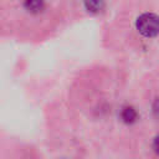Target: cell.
Here are the masks:
<instances>
[{
	"label": "cell",
	"instance_id": "obj_1",
	"mask_svg": "<svg viewBox=\"0 0 159 159\" xmlns=\"http://www.w3.org/2000/svg\"><path fill=\"white\" fill-rule=\"evenodd\" d=\"M135 29L144 37H155L159 35V16L153 12H144L135 20Z\"/></svg>",
	"mask_w": 159,
	"mask_h": 159
},
{
	"label": "cell",
	"instance_id": "obj_2",
	"mask_svg": "<svg viewBox=\"0 0 159 159\" xmlns=\"http://www.w3.org/2000/svg\"><path fill=\"white\" fill-rule=\"evenodd\" d=\"M22 9L30 15H40L46 10V0H22Z\"/></svg>",
	"mask_w": 159,
	"mask_h": 159
},
{
	"label": "cell",
	"instance_id": "obj_3",
	"mask_svg": "<svg viewBox=\"0 0 159 159\" xmlns=\"http://www.w3.org/2000/svg\"><path fill=\"white\" fill-rule=\"evenodd\" d=\"M106 0H83V7L89 14H99L106 9Z\"/></svg>",
	"mask_w": 159,
	"mask_h": 159
},
{
	"label": "cell",
	"instance_id": "obj_4",
	"mask_svg": "<svg viewBox=\"0 0 159 159\" xmlns=\"http://www.w3.org/2000/svg\"><path fill=\"white\" fill-rule=\"evenodd\" d=\"M120 118H122V120L124 123L132 124V123H134L137 120L138 113H137V111H135L134 107H132V106H124L120 109Z\"/></svg>",
	"mask_w": 159,
	"mask_h": 159
},
{
	"label": "cell",
	"instance_id": "obj_5",
	"mask_svg": "<svg viewBox=\"0 0 159 159\" xmlns=\"http://www.w3.org/2000/svg\"><path fill=\"white\" fill-rule=\"evenodd\" d=\"M153 113L159 119V98H157L155 102H154V104H153Z\"/></svg>",
	"mask_w": 159,
	"mask_h": 159
},
{
	"label": "cell",
	"instance_id": "obj_6",
	"mask_svg": "<svg viewBox=\"0 0 159 159\" xmlns=\"http://www.w3.org/2000/svg\"><path fill=\"white\" fill-rule=\"evenodd\" d=\"M153 149H154L155 154L159 155V135H157L153 140Z\"/></svg>",
	"mask_w": 159,
	"mask_h": 159
}]
</instances>
